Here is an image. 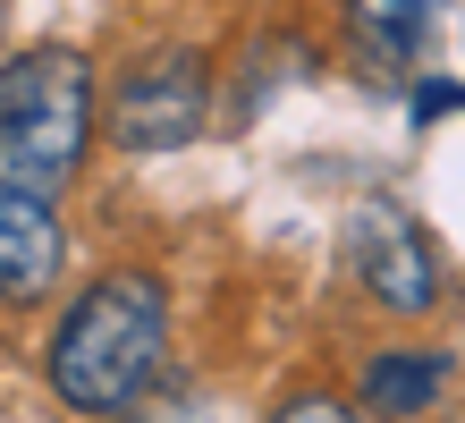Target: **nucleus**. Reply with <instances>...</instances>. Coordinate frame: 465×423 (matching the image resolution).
<instances>
[{"label": "nucleus", "mask_w": 465, "mask_h": 423, "mask_svg": "<svg viewBox=\"0 0 465 423\" xmlns=\"http://www.w3.org/2000/svg\"><path fill=\"white\" fill-rule=\"evenodd\" d=\"M347 271H355V288H364L381 314H398V322L440 305V254L423 246V229H415L398 204H364V212H355V229H347Z\"/></svg>", "instance_id": "4"}, {"label": "nucleus", "mask_w": 465, "mask_h": 423, "mask_svg": "<svg viewBox=\"0 0 465 423\" xmlns=\"http://www.w3.org/2000/svg\"><path fill=\"white\" fill-rule=\"evenodd\" d=\"M449 373L457 364L440 347H381V356H364V373H355V398H364L372 415H390V423H415V415L440 407Z\"/></svg>", "instance_id": "6"}, {"label": "nucleus", "mask_w": 465, "mask_h": 423, "mask_svg": "<svg viewBox=\"0 0 465 423\" xmlns=\"http://www.w3.org/2000/svg\"><path fill=\"white\" fill-rule=\"evenodd\" d=\"M212 110V68L195 43H144L135 60L111 76V102H102V127L127 153H178L203 136Z\"/></svg>", "instance_id": "3"}, {"label": "nucleus", "mask_w": 465, "mask_h": 423, "mask_svg": "<svg viewBox=\"0 0 465 423\" xmlns=\"http://www.w3.org/2000/svg\"><path fill=\"white\" fill-rule=\"evenodd\" d=\"M68 271V229L35 186H0V305H51Z\"/></svg>", "instance_id": "5"}, {"label": "nucleus", "mask_w": 465, "mask_h": 423, "mask_svg": "<svg viewBox=\"0 0 465 423\" xmlns=\"http://www.w3.org/2000/svg\"><path fill=\"white\" fill-rule=\"evenodd\" d=\"M271 423H355V407L331 398V389H296L288 407H271Z\"/></svg>", "instance_id": "7"}, {"label": "nucleus", "mask_w": 465, "mask_h": 423, "mask_svg": "<svg viewBox=\"0 0 465 423\" xmlns=\"http://www.w3.org/2000/svg\"><path fill=\"white\" fill-rule=\"evenodd\" d=\"M94 68L76 43H25L0 60V186L68 195L94 145Z\"/></svg>", "instance_id": "2"}, {"label": "nucleus", "mask_w": 465, "mask_h": 423, "mask_svg": "<svg viewBox=\"0 0 465 423\" xmlns=\"http://www.w3.org/2000/svg\"><path fill=\"white\" fill-rule=\"evenodd\" d=\"M457 102H465L457 85H415V119H449Z\"/></svg>", "instance_id": "8"}, {"label": "nucleus", "mask_w": 465, "mask_h": 423, "mask_svg": "<svg viewBox=\"0 0 465 423\" xmlns=\"http://www.w3.org/2000/svg\"><path fill=\"white\" fill-rule=\"evenodd\" d=\"M161 356H170V288H161V271L111 263L60 314L43 381H51V398L68 415H119V407H135L153 389Z\"/></svg>", "instance_id": "1"}]
</instances>
